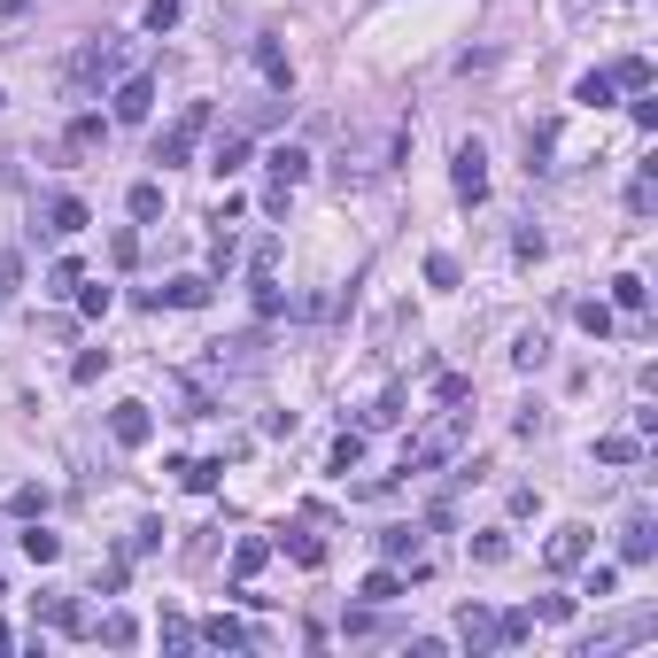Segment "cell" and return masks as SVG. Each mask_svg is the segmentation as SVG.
I'll return each mask as SVG.
<instances>
[{"label": "cell", "instance_id": "e575fe53", "mask_svg": "<svg viewBox=\"0 0 658 658\" xmlns=\"http://www.w3.org/2000/svg\"><path fill=\"white\" fill-rule=\"evenodd\" d=\"M179 16H186L179 0H148V16H140V24H148V31H171V24H179Z\"/></svg>", "mask_w": 658, "mask_h": 658}, {"label": "cell", "instance_id": "8fae6325", "mask_svg": "<svg viewBox=\"0 0 658 658\" xmlns=\"http://www.w3.org/2000/svg\"><path fill=\"white\" fill-rule=\"evenodd\" d=\"M620 535H628V542H620V558H628V566H651V550H658V527H651V511H635V519L620 527Z\"/></svg>", "mask_w": 658, "mask_h": 658}, {"label": "cell", "instance_id": "6da1fadb", "mask_svg": "<svg viewBox=\"0 0 658 658\" xmlns=\"http://www.w3.org/2000/svg\"><path fill=\"white\" fill-rule=\"evenodd\" d=\"M465 434H473V411H457V403H449L442 419H434L419 442L403 449V473H434V465H449V457L465 449Z\"/></svg>", "mask_w": 658, "mask_h": 658}, {"label": "cell", "instance_id": "83f0119b", "mask_svg": "<svg viewBox=\"0 0 658 658\" xmlns=\"http://www.w3.org/2000/svg\"><path fill=\"white\" fill-rule=\"evenodd\" d=\"M612 78H604V70H589V78H581V86H573V101H589V109H604V101H612Z\"/></svg>", "mask_w": 658, "mask_h": 658}, {"label": "cell", "instance_id": "ac0fdd59", "mask_svg": "<svg viewBox=\"0 0 658 658\" xmlns=\"http://www.w3.org/2000/svg\"><path fill=\"white\" fill-rule=\"evenodd\" d=\"M24 558H31V566H55V558H62V535H47V527L31 519V527H24Z\"/></svg>", "mask_w": 658, "mask_h": 658}, {"label": "cell", "instance_id": "8992f818", "mask_svg": "<svg viewBox=\"0 0 658 658\" xmlns=\"http://www.w3.org/2000/svg\"><path fill=\"white\" fill-rule=\"evenodd\" d=\"M449 179H457L465 202H480V194H488V148H480V140H457V171H449Z\"/></svg>", "mask_w": 658, "mask_h": 658}, {"label": "cell", "instance_id": "3957f363", "mask_svg": "<svg viewBox=\"0 0 658 658\" xmlns=\"http://www.w3.org/2000/svg\"><path fill=\"white\" fill-rule=\"evenodd\" d=\"M210 117H217L210 101H186V109H179V124H171V132L155 140V163H163V171H171V163H194V148H202Z\"/></svg>", "mask_w": 658, "mask_h": 658}, {"label": "cell", "instance_id": "d6a6232c", "mask_svg": "<svg viewBox=\"0 0 658 658\" xmlns=\"http://www.w3.org/2000/svg\"><path fill=\"white\" fill-rule=\"evenodd\" d=\"M612 589H620V566H589V581H581V597H612Z\"/></svg>", "mask_w": 658, "mask_h": 658}, {"label": "cell", "instance_id": "74e56055", "mask_svg": "<svg viewBox=\"0 0 658 658\" xmlns=\"http://www.w3.org/2000/svg\"><path fill=\"white\" fill-rule=\"evenodd\" d=\"M109 302H117L109 287H78V310H86V318H109Z\"/></svg>", "mask_w": 658, "mask_h": 658}, {"label": "cell", "instance_id": "52a82bcc", "mask_svg": "<svg viewBox=\"0 0 658 658\" xmlns=\"http://www.w3.org/2000/svg\"><path fill=\"white\" fill-rule=\"evenodd\" d=\"M155 310H163V302H171V310H202V302H210V279H202V271H179V279H171V287H155Z\"/></svg>", "mask_w": 658, "mask_h": 658}, {"label": "cell", "instance_id": "f1b7e54d", "mask_svg": "<svg viewBox=\"0 0 658 658\" xmlns=\"http://www.w3.org/2000/svg\"><path fill=\"white\" fill-rule=\"evenodd\" d=\"M364 465V434H341V442H333V473H357Z\"/></svg>", "mask_w": 658, "mask_h": 658}, {"label": "cell", "instance_id": "4dcf8cb0", "mask_svg": "<svg viewBox=\"0 0 658 658\" xmlns=\"http://www.w3.org/2000/svg\"><path fill=\"white\" fill-rule=\"evenodd\" d=\"M101 372H109V349H86V357L70 364V380H78V388H93V380H101Z\"/></svg>", "mask_w": 658, "mask_h": 658}, {"label": "cell", "instance_id": "44dd1931", "mask_svg": "<svg viewBox=\"0 0 658 658\" xmlns=\"http://www.w3.org/2000/svg\"><path fill=\"white\" fill-rule=\"evenodd\" d=\"M264 566H271V542H264V535H248V542L233 550V573L248 581V573H264Z\"/></svg>", "mask_w": 658, "mask_h": 658}, {"label": "cell", "instance_id": "ab89813d", "mask_svg": "<svg viewBox=\"0 0 658 658\" xmlns=\"http://www.w3.org/2000/svg\"><path fill=\"white\" fill-rule=\"evenodd\" d=\"M434 395H442V403H465V395H473V380H457V372H442V380H434Z\"/></svg>", "mask_w": 658, "mask_h": 658}, {"label": "cell", "instance_id": "5bb4252c", "mask_svg": "<svg viewBox=\"0 0 658 658\" xmlns=\"http://www.w3.org/2000/svg\"><path fill=\"white\" fill-rule=\"evenodd\" d=\"M124 210L140 217V225H155V217H163V179H140L132 194H124Z\"/></svg>", "mask_w": 658, "mask_h": 658}, {"label": "cell", "instance_id": "7c38bea8", "mask_svg": "<svg viewBox=\"0 0 658 658\" xmlns=\"http://www.w3.org/2000/svg\"><path fill=\"white\" fill-rule=\"evenodd\" d=\"M264 163H271V186H302V179H310V155H302V148H271Z\"/></svg>", "mask_w": 658, "mask_h": 658}, {"label": "cell", "instance_id": "ffe728a7", "mask_svg": "<svg viewBox=\"0 0 658 658\" xmlns=\"http://www.w3.org/2000/svg\"><path fill=\"white\" fill-rule=\"evenodd\" d=\"M179 480L194 488V496H210L217 480H225V465H217V457H194V465H179Z\"/></svg>", "mask_w": 658, "mask_h": 658}, {"label": "cell", "instance_id": "836d02e7", "mask_svg": "<svg viewBox=\"0 0 658 658\" xmlns=\"http://www.w3.org/2000/svg\"><path fill=\"white\" fill-rule=\"evenodd\" d=\"M542 357H550V341H542V333H527V341H519V349H511V364H519V372H535Z\"/></svg>", "mask_w": 658, "mask_h": 658}, {"label": "cell", "instance_id": "277c9868", "mask_svg": "<svg viewBox=\"0 0 658 658\" xmlns=\"http://www.w3.org/2000/svg\"><path fill=\"white\" fill-rule=\"evenodd\" d=\"M109 109H117V124H148V109H155V78H148V70H132V78L109 93Z\"/></svg>", "mask_w": 658, "mask_h": 658}, {"label": "cell", "instance_id": "d6986e66", "mask_svg": "<svg viewBox=\"0 0 658 658\" xmlns=\"http://www.w3.org/2000/svg\"><path fill=\"white\" fill-rule=\"evenodd\" d=\"M395 597H403V573H395V566L364 573V604H395Z\"/></svg>", "mask_w": 658, "mask_h": 658}, {"label": "cell", "instance_id": "60d3db41", "mask_svg": "<svg viewBox=\"0 0 658 658\" xmlns=\"http://www.w3.org/2000/svg\"><path fill=\"white\" fill-rule=\"evenodd\" d=\"M0 109H8V93H0Z\"/></svg>", "mask_w": 658, "mask_h": 658}, {"label": "cell", "instance_id": "5b68a950", "mask_svg": "<svg viewBox=\"0 0 658 658\" xmlns=\"http://www.w3.org/2000/svg\"><path fill=\"white\" fill-rule=\"evenodd\" d=\"M109 434H117V449H148L155 442V411L148 403H117V411H109Z\"/></svg>", "mask_w": 658, "mask_h": 658}, {"label": "cell", "instance_id": "cb8c5ba5", "mask_svg": "<svg viewBox=\"0 0 658 658\" xmlns=\"http://www.w3.org/2000/svg\"><path fill=\"white\" fill-rule=\"evenodd\" d=\"M597 457H604V465H635V457H643V442H635V434H604Z\"/></svg>", "mask_w": 658, "mask_h": 658}, {"label": "cell", "instance_id": "9a60e30c", "mask_svg": "<svg viewBox=\"0 0 658 658\" xmlns=\"http://www.w3.org/2000/svg\"><path fill=\"white\" fill-rule=\"evenodd\" d=\"M256 70H264V78H271L279 93L295 86V70H287V55H279V39H256Z\"/></svg>", "mask_w": 658, "mask_h": 658}, {"label": "cell", "instance_id": "8d00e7d4", "mask_svg": "<svg viewBox=\"0 0 658 658\" xmlns=\"http://www.w3.org/2000/svg\"><path fill=\"white\" fill-rule=\"evenodd\" d=\"M194 643H202V635L186 628V620H163V651H194Z\"/></svg>", "mask_w": 658, "mask_h": 658}, {"label": "cell", "instance_id": "7402d4cb", "mask_svg": "<svg viewBox=\"0 0 658 658\" xmlns=\"http://www.w3.org/2000/svg\"><path fill=\"white\" fill-rule=\"evenodd\" d=\"M202 643H217V651H240V643H248V628H240V620H202Z\"/></svg>", "mask_w": 658, "mask_h": 658}, {"label": "cell", "instance_id": "4fadbf2b", "mask_svg": "<svg viewBox=\"0 0 658 658\" xmlns=\"http://www.w3.org/2000/svg\"><path fill=\"white\" fill-rule=\"evenodd\" d=\"M240 163H248V132H225V140L210 148V171H217V179H233Z\"/></svg>", "mask_w": 658, "mask_h": 658}, {"label": "cell", "instance_id": "9c48e42d", "mask_svg": "<svg viewBox=\"0 0 658 658\" xmlns=\"http://www.w3.org/2000/svg\"><path fill=\"white\" fill-rule=\"evenodd\" d=\"M589 527H558V535H550V550H542V558H550V573H573L581 566V558H589Z\"/></svg>", "mask_w": 658, "mask_h": 658}, {"label": "cell", "instance_id": "603a6c76", "mask_svg": "<svg viewBox=\"0 0 658 658\" xmlns=\"http://www.w3.org/2000/svg\"><path fill=\"white\" fill-rule=\"evenodd\" d=\"M403 403H411V395H403V388H388L380 403H372V411H364V426H403Z\"/></svg>", "mask_w": 658, "mask_h": 658}, {"label": "cell", "instance_id": "ba28073f", "mask_svg": "<svg viewBox=\"0 0 658 658\" xmlns=\"http://www.w3.org/2000/svg\"><path fill=\"white\" fill-rule=\"evenodd\" d=\"M39 217H47V233H62V240H70V233H86V225H93V210L78 202V194H47V210H39Z\"/></svg>", "mask_w": 658, "mask_h": 658}, {"label": "cell", "instance_id": "7a4b0ae2", "mask_svg": "<svg viewBox=\"0 0 658 658\" xmlns=\"http://www.w3.org/2000/svg\"><path fill=\"white\" fill-rule=\"evenodd\" d=\"M117 70H124V47H117V39H86V47L70 55V70H62V93H70V101H86V93L101 86V78H117Z\"/></svg>", "mask_w": 658, "mask_h": 658}, {"label": "cell", "instance_id": "d4e9b609", "mask_svg": "<svg viewBox=\"0 0 658 658\" xmlns=\"http://www.w3.org/2000/svg\"><path fill=\"white\" fill-rule=\"evenodd\" d=\"M287 550H295V566H326V542L310 535V527H295V535H287Z\"/></svg>", "mask_w": 658, "mask_h": 658}, {"label": "cell", "instance_id": "e0dca14e", "mask_svg": "<svg viewBox=\"0 0 658 658\" xmlns=\"http://www.w3.org/2000/svg\"><path fill=\"white\" fill-rule=\"evenodd\" d=\"M101 132H109L101 117H70V132H62V148H70V155H93V148H101Z\"/></svg>", "mask_w": 658, "mask_h": 658}, {"label": "cell", "instance_id": "30bf717a", "mask_svg": "<svg viewBox=\"0 0 658 658\" xmlns=\"http://www.w3.org/2000/svg\"><path fill=\"white\" fill-rule=\"evenodd\" d=\"M457 635H465L473 651H496V643H504V620H488L480 604H465V612H457Z\"/></svg>", "mask_w": 658, "mask_h": 658}, {"label": "cell", "instance_id": "f35d334b", "mask_svg": "<svg viewBox=\"0 0 658 658\" xmlns=\"http://www.w3.org/2000/svg\"><path fill=\"white\" fill-rule=\"evenodd\" d=\"M651 202H658V186H651V171H643V179H635V194H628V210L651 217Z\"/></svg>", "mask_w": 658, "mask_h": 658}, {"label": "cell", "instance_id": "484cf974", "mask_svg": "<svg viewBox=\"0 0 658 658\" xmlns=\"http://www.w3.org/2000/svg\"><path fill=\"white\" fill-rule=\"evenodd\" d=\"M612 302H620V310H643V302H651V287H643L635 271H620V279H612Z\"/></svg>", "mask_w": 658, "mask_h": 658}, {"label": "cell", "instance_id": "4316f807", "mask_svg": "<svg viewBox=\"0 0 658 658\" xmlns=\"http://www.w3.org/2000/svg\"><path fill=\"white\" fill-rule=\"evenodd\" d=\"M380 550H388V558H411V573H419V535H411V527H388Z\"/></svg>", "mask_w": 658, "mask_h": 658}, {"label": "cell", "instance_id": "d590c367", "mask_svg": "<svg viewBox=\"0 0 658 658\" xmlns=\"http://www.w3.org/2000/svg\"><path fill=\"white\" fill-rule=\"evenodd\" d=\"M132 635H140V628H132V612H109V620H101V643H117V651L132 643Z\"/></svg>", "mask_w": 658, "mask_h": 658}, {"label": "cell", "instance_id": "2e32d148", "mask_svg": "<svg viewBox=\"0 0 658 658\" xmlns=\"http://www.w3.org/2000/svg\"><path fill=\"white\" fill-rule=\"evenodd\" d=\"M604 78H612V86H628V93H651V62H643V55H620Z\"/></svg>", "mask_w": 658, "mask_h": 658}, {"label": "cell", "instance_id": "1f68e13d", "mask_svg": "<svg viewBox=\"0 0 658 658\" xmlns=\"http://www.w3.org/2000/svg\"><path fill=\"white\" fill-rule=\"evenodd\" d=\"M473 558H480V566H504V558H511V542L496 535V527H488V535H473Z\"/></svg>", "mask_w": 658, "mask_h": 658}, {"label": "cell", "instance_id": "f546056e", "mask_svg": "<svg viewBox=\"0 0 658 658\" xmlns=\"http://www.w3.org/2000/svg\"><path fill=\"white\" fill-rule=\"evenodd\" d=\"M573 318H581V333H597V341H604V333H612V302H581Z\"/></svg>", "mask_w": 658, "mask_h": 658}]
</instances>
